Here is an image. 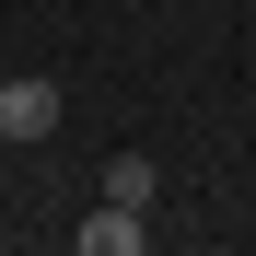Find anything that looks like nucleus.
<instances>
[{"label": "nucleus", "instance_id": "obj_2", "mask_svg": "<svg viewBox=\"0 0 256 256\" xmlns=\"http://www.w3.org/2000/svg\"><path fill=\"white\" fill-rule=\"evenodd\" d=\"M152 244V210H128V198H105L94 222H70V256H140Z\"/></svg>", "mask_w": 256, "mask_h": 256}, {"label": "nucleus", "instance_id": "obj_1", "mask_svg": "<svg viewBox=\"0 0 256 256\" xmlns=\"http://www.w3.org/2000/svg\"><path fill=\"white\" fill-rule=\"evenodd\" d=\"M0 140H58V82L47 70H12L0 82Z\"/></svg>", "mask_w": 256, "mask_h": 256}, {"label": "nucleus", "instance_id": "obj_3", "mask_svg": "<svg viewBox=\"0 0 256 256\" xmlns=\"http://www.w3.org/2000/svg\"><path fill=\"white\" fill-rule=\"evenodd\" d=\"M105 198L152 210V198H163V163H152V152H116V163H105Z\"/></svg>", "mask_w": 256, "mask_h": 256}]
</instances>
